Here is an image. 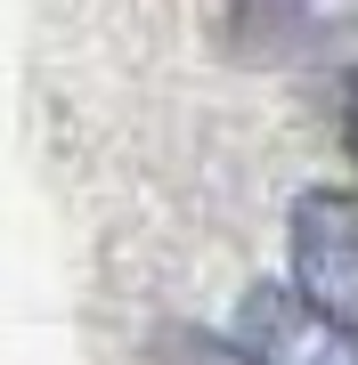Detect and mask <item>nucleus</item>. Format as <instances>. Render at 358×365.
I'll return each mask as SVG.
<instances>
[{
	"label": "nucleus",
	"mask_w": 358,
	"mask_h": 365,
	"mask_svg": "<svg viewBox=\"0 0 358 365\" xmlns=\"http://www.w3.org/2000/svg\"><path fill=\"white\" fill-rule=\"evenodd\" d=\"M350 146H358V98H350Z\"/></svg>",
	"instance_id": "obj_3"
},
{
	"label": "nucleus",
	"mask_w": 358,
	"mask_h": 365,
	"mask_svg": "<svg viewBox=\"0 0 358 365\" xmlns=\"http://www.w3.org/2000/svg\"><path fill=\"white\" fill-rule=\"evenodd\" d=\"M285 244H293V284L358 333V195L309 187V195L293 203Z\"/></svg>",
	"instance_id": "obj_2"
},
{
	"label": "nucleus",
	"mask_w": 358,
	"mask_h": 365,
	"mask_svg": "<svg viewBox=\"0 0 358 365\" xmlns=\"http://www.w3.org/2000/svg\"><path fill=\"white\" fill-rule=\"evenodd\" d=\"M228 333L244 365H358V333L334 309H318L302 284H252Z\"/></svg>",
	"instance_id": "obj_1"
}]
</instances>
